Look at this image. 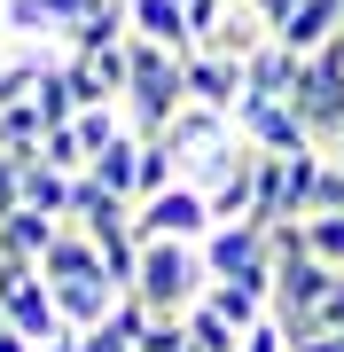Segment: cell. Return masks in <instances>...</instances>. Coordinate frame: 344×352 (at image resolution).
I'll return each mask as SVG.
<instances>
[{
  "label": "cell",
  "mask_w": 344,
  "mask_h": 352,
  "mask_svg": "<svg viewBox=\"0 0 344 352\" xmlns=\"http://www.w3.org/2000/svg\"><path fill=\"white\" fill-rule=\"evenodd\" d=\"M204 243H141V266H133V305H149L157 321H188L196 305H204Z\"/></svg>",
  "instance_id": "6da1fadb"
},
{
  "label": "cell",
  "mask_w": 344,
  "mask_h": 352,
  "mask_svg": "<svg viewBox=\"0 0 344 352\" xmlns=\"http://www.w3.org/2000/svg\"><path fill=\"white\" fill-rule=\"evenodd\" d=\"M188 188H204V204H211V219L227 227V219H251V204H258V149L251 141H227L219 157H204V164H188Z\"/></svg>",
  "instance_id": "7a4b0ae2"
},
{
  "label": "cell",
  "mask_w": 344,
  "mask_h": 352,
  "mask_svg": "<svg viewBox=\"0 0 344 352\" xmlns=\"http://www.w3.org/2000/svg\"><path fill=\"white\" fill-rule=\"evenodd\" d=\"M204 274L211 282H251V289L274 298V243H266V227H258V219L211 227V235H204Z\"/></svg>",
  "instance_id": "3957f363"
},
{
  "label": "cell",
  "mask_w": 344,
  "mask_h": 352,
  "mask_svg": "<svg viewBox=\"0 0 344 352\" xmlns=\"http://www.w3.org/2000/svg\"><path fill=\"white\" fill-rule=\"evenodd\" d=\"M0 314H8V329H16V337H32V344H63V337H71L55 289L39 282V266H24V258L0 266Z\"/></svg>",
  "instance_id": "277c9868"
},
{
  "label": "cell",
  "mask_w": 344,
  "mask_h": 352,
  "mask_svg": "<svg viewBox=\"0 0 344 352\" xmlns=\"http://www.w3.org/2000/svg\"><path fill=\"white\" fill-rule=\"evenodd\" d=\"M211 204H204V188H165V196H149V204H133V235L141 243H204L211 235Z\"/></svg>",
  "instance_id": "5b68a950"
},
{
  "label": "cell",
  "mask_w": 344,
  "mask_h": 352,
  "mask_svg": "<svg viewBox=\"0 0 344 352\" xmlns=\"http://www.w3.org/2000/svg\"><path fill=\"white\" fill-rule=\"evenodd\" d=\"M235 133L251 141L258 157H297V149H313V133L297 126V110L274 102V94H242V102H235Z\"/></svg>",
  "instance_id": "8992f818"
},
{
  "label": "cell",
  "mask_w": 344,
  "mask_h": 352,
  "mask_svg": "<svg viewBox=\"0 0 344 352\" xmlns=\"http://www.w3.org/2000/svg\"><path fill=\"white\" fill-rule=\"evenodd\" d=\"M188 102H204V110L235 118V102H242V63H235V55L196 47V55H188Z\"/></svg>",
  "instance_id": "52a82bcc"
},
{
  "label": "cell",
  "mask_w": 344,
  "mask_h": 352,
  "mask_svg": "<svg viewBox=\"0 0 344 352\" xmlns=\"http://www.w3.org/2000/svg\"><path fill=\"white\" fill-rule=\"evenodd\" d=\"M94 8H102V0H8V32L63 47V32L78 24V16H94Z\"/></svg>",
  "instance_id": "ba28073f"
},
{
  "label": "cell",
  "mask_w": 344,
  "mask_h": 352,
  "mask_svg": "<svg viewBox=\"0 0 344 352\" xmlns=\"http://www.w3.org/2000/svg\"><path fill=\"white\" fill-rule=\"evenodd\" d=\"M94 274H110V266H102V251H94V235L63 219V235H55V251L39 258V282H55V289H63V282H94ZM110 282H117V274H110ZM117 289H126V282H117Z\"/></svg>",
  "instance_id": "9c48e42d"
},
{
  "label": "cell",
  "mask_w": 344,
  "mask_h": 352,
  "mask_svg": "<svg viewBox=\"0 0 344 352\" xmlns=\"http://www.w3.org/2000/svg\"><path fill=\"white\" fill-rule=\"evenodd\" d=\"M126 24H133V39H149V47L196 55V24H188L180 0H126Z\"/></svg>",
  "instance_id": "30bf717a"
},
{
  "label": "cell",
  "mask_w": 344,
  "mask_h": 352,
  "mask_svg": "<svg viewBox=\"0 0 344 352\" xmlns=\"http://www.w3.org/2000/svg\"><path fill=\"white\" fill-rule=\"evenodd\" d=\"M71 227H87V235L102 243V235H117V227H133V204L117 188H102L94 173H78L71 180Z\"/></svg>",
  "instance_id": "8fae6325"
},
{
  "label": "cell",
  "mask_w": 344,
  "mask_h": 352,
  "mask_svg": "<svg viewBox=\"0 0 344 352\" xmlns=\"http://www.w3.org/2000/svg\"><path fill=\"white\" fill-rule=\"evenodd\" d=\"M141 157H149V133H133V126H126V133H117V141H110L102 157L87 164V173L102 180V188H117L126 204H141Z\"/></svg>",
  "instance_id": "7c38bea8"
},
{
  "label": "cell",
  "mask_w": 344,
  "mask_h": 352,
  "mask_svg": "<svg viewBox=\"0 0 344 352\" xmlns=\"http://www.w3.org/2000/svg\"><path fill=\"white\" fill-rule=\"evenodd\" d=\"M55 235H63V219H47V212H24V204H16V212H0V251L24 258V266L47 258V251H55Z\"/></svg>",
  "instance_id": "4fadbf2b"
},
{
  "label": "cell",
  "mask_w": 344,
  "mask_h": 352,
  "mask_svg": "<svg viewBox=\"0 0 344 352\" xmlns=\"http://www.w3.org/2000/svg\"><path fill=\"white\" fill-rule=\"evenodd\" d=\"M266 24H258V8H251V0H227V8H219V24H211V39H204V47L211 55H235V63H251V55L258 47H266Z\"/></svg>",
  "instance_id": "5bb4252c"
},
{
  "label": "cell",
  "mask_w": 344,
  "mask_h": 352,
  "mask_svg": "<svg viewBox=\"0 0 344 352\" xmlns=\"http://www.w3.org/2000/svg\"><path fill=\"white\" fill-rule=\"evenodd\" d=\"M336 32H344V0H306V8H297L290 24L274 32V39H282L290 55H321V47L336 39Z\"/></svg>",
  "instance_id": "9a60e30c"
},
{
  "label": "cell",
  "mask_w": 344,
  "mask_h": 352,
  "mask_svg": "<svg viewBox=\"0 0 344 352\" xmlns=\"http://www.w3.org/2000/svg\"><path fill=\"white\" fill-rule=\"evenodd\" d=\"M297 71H306V55H290L282 39H266V47H258L251 63H242V94H274V102H290Z\"/></svg>",
  "instance_id": "2e32d148"
},
{
  "label": "cell",
  "mask_w": 344,
  "mask_h": 352,
  "mask_svg": "<svg viewBox=\"0 0 344 352\" xmlns=\"http://www.w3.org/2000/svg\"><path fill=\"white\" fill-rule=\"evenodd\" d=\"M204 314H219V321L242 337V329H258V321L274 314V298H266V289H251V282H211V289H204Z\"/></svg>",
  "instance_id": "e0dca14e"
},
{
  "label": "cell",
  "mask_w": 344,
  "mask_h": 352,
  "mask_svg": "<svg viewBox=\"0 0 344 352\" xmlns=\"http://www.w3.org/2000/svg\"><path fill=\"white\" fill-rule=\"evenodd\" d=\"M32 110H39V126H78V110H87V102H78V87H71V71H63V55H55L47 71H39V87H32Z\"/></svg>",
  "instance_id": "ac0fdd59"
},
{
  "label": "cell",
  "mask_w": 344,
  "mask_h": 352,
  "mask_svg": "<svg viewBox=\"0 0 344 352\" xmlns=\"http://www.w3.org/2000/svg\"><path fill=\"white\" fill-rule=\"evenodd\" d=\"M71 180L78 173H55V164H24V212H47V219H71Z\"/></svg>",
  "instance_id": "d6986e66"
},
{
  "label": "cell",
  "mask_w": 344,
  "mask_h": 352,
  "mask_svg": "<svg viewBox=\"0 0 344 352\" xmlns=\"http://www.w3.org/2000/svg\"><path fill=\"white\" fill-rule=\"evenodd\" d=\"M306 251L344 274V212H313V219H306Z\"/></svg>",
  "instance_id": "ffe728a7"
},
{
  "label": "cell",
  "mask_w": 344,
  "mask_h": 352,
  "mask_svg": "<svg viewBox=\"0 0 344 352\" xmlns=\"http://www.w3.org/2000/svg\"><path fill=\"white\" fill-rule=\"evenodd\" d=\"M188 352H242V337H235L219 314H204V305H196V314H188Z\"/></svg>",
  "instance_id": "44dd1931"
},
{
  "label": "cell",
  "mask_w": 344,
  "mask_h": 352,
  "mask_svg": "<svg viewBox=\"0 0 344 352\" xmlns=\"http://www.w3.org/2000/svg\"><path fill=\"white\" fill-rule=\"evenodd\" d=\"M39 164H55V173H87V141H78V126H55L47 141H39Z\"/></svg>",
  "instance_id": "7402d4cb"
},
{
  "label": "cell",
  "mask_w": 344,
  "mask_h": 352,
  "mask_svg": "<svg viewBox=\"0 0 344 352\" xmlns=\"http://www.w3.org/2000/svg\"><path fill=\"white\" fill-rule=\"evenodd\" d=\"M313 212H344V164H329L321 157V188H313ZM306 212V219H313Z\"/></svg>",
  "instance_id": "603a6c76"
},
{
  "label": "cell",
  "mask_w": 344,
  "mask_h": 352,
  "mask_svg": "<svg viewBox=\"0 0 344 352\" xmlns=\"http://www.w3.org/2000/svg\"><path fill=\"white\" fill-rule=\"evenodd\" d=\"M242 352H290V337H282V321L266 314L258 329H242Z\"/></svg>",
  "instance_id": "cb8c5ba5"
},
{
  "label": "cell",
  "mask_w": 344,
  "mask_h": 352,
  "mask_svg": "<svg viewBox=\"0 0 344 352\" xmlns=\"http://www.w3.org/2000/svg\"><path fill=\"white\" fill-rule=\"evenodd\" d=\"M251 8H258V24H266V32H282L297 8H306V0H251Z\"/></svg>",
  "instance_id": "d4e9b609"
},
{
  "label": "cell",
  "mask_w": 344,
  "mask_h": 352,
  "mask_svg": "<svg viewBox=\"0 0 344 352\" xmlns=\"http://www.w3.org/2000/svg\"><path fill=\"white\" fill-rule=\"evenodd\" d=\"M290 352H344V329H321V337H306V344H290Z\"/></svg>",
  "instance_id": "484cf974"
},
{
  "label": "cell",
  "mask_w": 344,
  "mask_h": 352,
  "mask_svg": "<svg viewBox=\"0 0 344 352\" xmlns=\"http://www.w3.org/2000/svg\"><path fill=\"white\" fill-rule=\"evenodd\" d=\"M0 352H39L32 337H16V329H0Z\"/></svg>",
  "instance_id": "4316f807"
},
{
  "label": "cell",
  "mask_w": 344,
  "mask_h": 352,
  "mask_svg": "<svg viewBox=\"0 0 344 352\" xmlns=\"http://www.w3.org/2000/svg\"><path fill=\"white\" fill-rule=\"evenodd\" d=\"M0 39H8V0H0Z\"/></svg>",
  "instance_id": "83f0119b"
},
{
  "label": "cell",
  "mask_w": 344,
  "mask_h": 352,
  "mask_svg": "<svg viewBox=\"0 0 344 352\" xmlns=\"http://www.w3.org/2000/svg\"><path fill=\"white\" fill-rule=\"evenodd\" d=\"M0 329H8V314H0Z\"/></svg>",
  "instance_id": "f1b7e54d"
},
{
  "label": "cell",
  "mask_w": 344,
  "mask_h": 352,
  "mask_svg": "<svg viewBox=\"0 0 344 352\" xmlns=\"http://www.w3.org/2000/svg\"><path fill=\"white\" fill-rule=\"evenodd\" d=\"M0 266H8V251H0Z\"/></svg>",
  "instance_id": "f546056e"
}]
</instances>
